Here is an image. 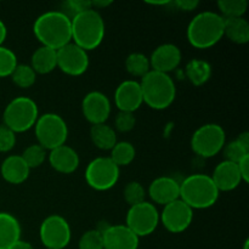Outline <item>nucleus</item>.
Listing matches in <instances>:
<instances>
[{
  "instance_id": "nucleus-41",
  "label": "nucleus",
  "mask_w": 249,
  "mask_h": 249,
  "mask_svg": "<svg viewBox=\"0 0 249 249\" xmlns=\"http://www.w3.org/2000/svg\"><path fill=\"white\" fill-rule=\"evenodd\" d=\"M10 249H34L33 246L31 245L29 242H26V241H21L19 240L18 242L15 243Z\"/></svg>"
},
{
  "instance_id": "nucleus-6",
  "label": "nucleus",
  "mask_w": 249,
  "mask_h": 249,
  "mask_svg": "<svg viewBox=\"0 0 249 249\" xmlns=\"http://www.w3.org/2000/svg\"><path fill=\"white\" fill-rule=\"evenodd\" d=\"M39 118L38 106L31 97L18 96L11 100L4 109V125L15 134L24 133L36 125Z\"/></svg>"
},
{
  "instance_id": "nucleus-35",
  "label": "nucleus",
  "mask_w": 249,
  "mask_h": 249,
  "mask_svg": "<svg viewBox=\"0 0 249 249\" xmlns=\"http://www.w3.org/2000/svg\"><path fill=\"white\" fill-rule=\"evenodd\" d=\"M78 247H79V249H104L102 233L96 229L87 231L80 237Z\"/></svg>"
},
{
  "instance_id": "nucleus-43",
  "label": "nucleus",
  "mask_w": 249,
  "mask_h": 249,
  "mask_svg": "<svg viewBox=\"0 0 249 249\" xmlns=\"http://www.w3.org/2000/svg\"><path fill=\"white\" fill-rule=\"evenodd\" d=\"M112 1H102V0H96V1H91V7L94 9H105V7L109 6Z\"/></svg>"
},
{
  "instance_id": "nucleus-36",
  "label": "nucleus",
  "mask_w": 249,
  "mask_h": 249,
  "mask_svg": "<svg viewBox=\"0 0 249 249\" xmlns=\"http://www.w3.org/2000/svg\"><path fill=\"white\" fill-rule=\"evenodd\" d=\"M90 9H92V7L91 1H89V0H70V1H66L65 4H63L62 12L68 17V18L72 19L73 17L77 16V15L82 14V12Z\"/></svg>"
},
{
  "instance_id": "nucleus-23",
  "label": "nucleus",
  "mask_w": 249,
  "mask_h": 249,
  "mask_svg": "<svg viewBox=\"0 0 249 249\" xmlns=\"http://www.w3.org/2000/svg\"><path fill=\"white\" fill-rule=\"evenodd\" d=\"M31 67L39 74H48L57 67V53L46 46H40L32 55Z\"/></svg>"
},
{
  "instance_id": "nucleus-44",
  "label": "nucleus",
  "mask_w": 249,
  "mask_h": 249,
  "mask_svg": "<svg viewBox=\"0 0 249 249\" xmlns=\"http://www.w3.org/2000/svg\"><path fill=\"white\" fill-rule=\"evenodd\" d=\"M248 246H249V241L247 240V241H246V242H245V247H243V249H248Z\"/></svg>"
},
{
  "instance_id": "nucleus-14",
  "label": "nucleus",
  "mask_w": 249,
  "mask_h": 249,
  "mask_svg": "<svg viewBox=\"0 0 249 249\" xmlns=\"http://www.w3.org/2000/svg\"><path fill=\"white\" fill-rule=\"evenodd\" d=\"M82 109L87 121L92 125L105 124L111 114V102L102 92L91 91L83 99Z\"/></svg>"
},
{
  "instance_id": "nucleus-13",
  "label": "nucleus",
  "mask_w": 249,
  "mask_h": 249,
  "mask_svg": "<svg viewBox=\"0 0 249 249\" xmlns=\"http://www.w3.org/2000/svg\"><path fill=\"white\" fill-rule=\"evenodd\" d=\"M57 53V67L63 73L72 77H78L87 72L89 67L88 51L83 50L73 41L56 50Z\"/></svg>"
},
{
  "instance_id": "nucleus-25",
  "label": "nucleus",
  "mask_w": 249,
  "mask_h": 249,
  "mask_svg": "<svg viewBox=\"0 0 249 249\" xmlns=\"http://www.w3.org/2000/svg\"><path fill=\"white\" fill-rule=\"evenodd\" d=\"M90 138L97 148L108 151L117 143V134L113 128L107 124H96L90 129Z\"/></svg>"
},
{
  "instance_id": "nucleus-5",
  "label": "nucleus",
  "mask_w": 249,
  "mask_h": 249,
  "mask_svg": "<svg viewBox=\"0 0 249 249\" xmlns=\"http://www.w3.org/2000/svg\"><path fill=\"white\" fill-rule=\"evenodd\" d=\"M219 194L213 180L207 174H194L180 184V199L191 209H207L214 206Z\"/></svg>"
},
{
  "instance_id": "nucleus-11",
  "label": "nucleus",
  "mask_w": 249,
  "mask_h": 249,
  "mask_svg": "<svg viewBox=\"0 0 249 249\" xmlns=\"http://www.w3.org/2000/svg\"><path fill=\"white\" fill-rule=\"evenodd\" d=\"M39 236L46 248L63 249L71 242L70 224L61 215H50L41 223Z\"/></svg>"
},
{
  "instance_id": "nucleus-24",
  "label": "nucleus",
  "mask_w": 249,
  "mask_h": 249,
  "mask_svg": "<svg viewBox=\"0 0 249 249\" xmlns=\"http://www.w3.org/2000/svg\"><path fill=\"white\" fill-rule=\"evenodd\" d=\"M224 36L232 43L247 44L249 41V23L243 17L224 18Z\"/></svg>"
},
{
  "instance_id": "nucleus-45",
  "label": "nucleus",
  "mask_w": 249,
  "mask_h": 249,
  "mask_svg": "<svg viewBox=\"0 0 249 249\" xmlns=\"http://www.w3.org/2000/svg\"><path fill=\"white\" fill-rule=\"evenodd\" d=\"M46 249H49V248H46Z\"/></svg>"
},
{
  "instance_id": "nucleus-28",
  "label": "nucleus",
  "mask_w": 249,
  "mask_h": 249,
  "mask_svg": "<svg viewBox=\"0 0 249 249\" xmlns=\"http://www.w3.org/2000/svg\"><path fill=\"white\" fill-rule=\"evenodd\" d=\"M136 156L135 147L133 143L128 142V141H117L116 145L111 150V160H113L114 164L121 167H125L129 165L134 160Z\"/></svg>"
},
{
  "instance_id": "nucleus-9",
  "label": "nucleus",
  "mask_w": 249,
  "mask_h": 249,
  "mask_svg": "<svg viewBox=\"0 0 249 249\" xmlns=\"http://www.w3.org/2000/svg\"><path fill=\"white\" fill-rule=\"evenodd\" d=\"M119 179V167L109 157H97L88 164L85 180L91 189L107 191L117 184Z\"/></svg>"
},
{
  "instance_id": "nucleus-2",
  "label": "nucleus",
  "mask_w": 249,
  "mask_h": 249,
  "mask_svg": "<svg viewBox=\"0 0 249 249\" xmlns=\"http://www.w3.org/2000/svg\"><path fill=\"white\" fill-rule=\"evenodd\" d=\"M72 40L83 50L99 48L105 38V21L97 10L90 9L71 19Z\"/></svg>"
},
{
  "instance_id": "nucleus-34",
  "label": "nucleus",
  "mask_w": 249,
  "mask_h": 249,
  "mask_svg": "<svg viewBox=\"0 0 249 249\" xmlns=\"http://www.w3.org/2000/svg\"><path fill=\"white\" fill-rule=\"evenodd\" d=\"M123 195L126 203L130 204L131 207V206H136V204H140L142 203V202H145L146 191L140 182L131 181L125 185Z\"/></svg>"
},
{
  "instance_id": "nucleus-33",
  "label": "nucleus",
  "mask_w": 249,
  "mask_h": 249,
  "mask_svg": "<svg viewBox=\"0 0 249 249\" xmlns=\"http://www.w3.org/2000/svg\"><path fill=\"white\" fill-rule=\"evenodd\" d=\"M17 57L14 51L5 46H0V78L11 77L17 67Z\"/></svg>"
},
{
  "instance_id": "nucleus-26",
  "label": "nucleus",
  "mask_w": 249,
  "mask_h": 249,
  "mask_svg": "<svg viewBox=\"0 0 249 249\" xmlns=\"http://www.w3.org/2000/svg\"><path fill=\"white\" fill-rule=\"evenodd\" d=\"M225 160L237 164L242 158L249 155V133H242L237 136V139L231 142L225 143L223 148Z\"/></svg>"
},
{
  "instance_id": "nucleus-21",
  "label": "nucleus",
  "mask_w": 249,
  "mask_h": 249,
  "mask_svg": "<svg viewBox=\"0 0 249 249\" xmlns=\"http://www.w3.org/2000/svg\"><path fill=\"white\" fill-rule=\"evenodd\" d=\"M29 172H31L29 167L26 164L23 158L18 155L9 156L5 158L0 168L2 179L12 185H19L26 181L29 177Z\"/></svg>"
},
{
  "instance_id": "nucleus-38",
  "label": "nucleus",
  "mask_w": 249,
  "mask_h": 249,
  "mask_svg": "<svg viewBox=\"0 0 249 249\" xmlns=\"http://www.w3.org/2000/svg\"><path fill=\"white\" fill-rule=\"evenodd\" d=\"M16 145V134L7 128L6 125H0V152H9Z\"/></svg>"
},
{
  "instance_id": "nucleus-27",
  "label": "nucleus",
  "mask_w": 249,
  "mask_h": 249,
  "mask_svg": "<svg viewBox=\"0 0 249 249\" xmlns=\"http://www.w3.org/2000/svg\"><path fill=\"white\" fill-rule=\"evenodd\" d=\"M186 77L195 87H201L206 84L212 77V66L207 61L195 58L186 65L185 68Z\"/></svg>"
},
{
  "instance_id": "nucleus-15",
  "label": "nucleus",
  "mask_w": 249,
  "mask_h": 249,
  "mask_svg": "<svg viewBox=\"0 0 249 249\" xmlns=\"http://www.w3.org/2000/svg\"><path fill=\"white\" fill-rule=\"evenodd\" d=\"M104 249H138L140 238L126 225H107L101 231Z\"/></svg>"
},
{
  "instance_id": "nucleus-22",
  "label": "nucleus",
  "mask_w": 249,
  "mask_h": 249,
  "mask_svg": "<svg viewBox=\"0 0 249 249\" xmlns=\"http://www.w3.org/2000/svg\"><path fill=\"white\" fill-rule=\"evenodd\" d=\"M21 240V226L12 214L0 212V249H10Z\"/></svg>"
},
{
  "instance_id": "nucleus-10",
  "label": "nucleus",
  "mask_w": 249,
  "mask_h": 249,
  "mask_svg": "<svg viewBox=\"0 0 249 249\" xmlns=\"http://www.w3.org/2000/svg\"><path fill=\"white\" fill-rule=\"evenodd\" d=\"M160 224V213L152 203L142 202L136 206H131L126 214L125 225L138 236L145 237L151 235Z\"/></svg>"
},
{
  "instance_id": "nucleus-20",
  "label": "nucleus",
  "mask_w": 249,
  "mask_h": 249,
  "mask_svg": "<svg viewBox=\"0 0 249 249\" xmlns=\"http://www.w3.org/2000/svg\"><path fill=\"white\" fill-rule=\"evenodd\" d=\"M49 163L56 172L62 174H72L79 167V156L74 148L65 143L50 151Z\"/></svg>"
},
{
  "instance_id": "nucleus-7",
  "label": "nucleus",
  "mask_w": 249,
  "mask_h": 249,
  "mask_svg": "<svg viewBox=\"0 0 249 249\" xmlns=\"http://www.w3.org/2000/svg\"><path fill=\"white\" fill-rule=\"evenodd\" d=\"M36 136L38 145L45 150H53L65 145L68 136V126L65 119L56 113H45L36 121Z\"/></svg>"
},
{
  "instance_id": "nucleus-42",
  "label": "nucleus",
  "mask_w": 249,
  "mask_h": 249,
  "mask_svg": "<svg viewBox=\"0 0 249 249\" xmlns=\"http://www.w3.org/2000/svg\"><path fill=\"white\" fill-rule=\"evenodd\" d=\"M6 36H7V28H6V26H5L4 22L0 19V46L4 44Z\"/></svg>"
},
{
  "instance_id": "nucleus-32",
  "label": "nucleus",
  "mask_w": 249,
  "mask_h": 249,
  "mask_svg": "<svg viewBox=\"0 0 249 249\" xmlns=\"http://www.w3.org/2000/svg\"><path fill=\"white\" fill-rule=\"evenodd\" d=\"M21 157L23 158V160L28 165L29 169H32V168H38L45 162L46 150L41 147L40 145H38V143H34V145L28 146L23 151Z\"/></svg>"
},
{
  "instance_id": "nucleus-8",
  "label": "nucleus",
  "mask_w": 249,
  "mask_h": 249,
  "mask_svg": "<svg viewBox=\"0 0 249 249\" xmlns=\"http://www.w3.org/2000/svg\"><path fill=\"white\" fill-rule=\"evenodd\" d=\"M226 143V134L223 126L208 123L199 126L191 139V147L196 155L211 158L223 151Z\"/></svg>"
},
{
  "instance_id": "nucleus-17",
  "label": "nucleus",
  "mask_w": 249,
  "mask_h": 249,
  "mask_svg": "<svg viewBox=\"0 0 249 249\" xmlns=\"http://www.w3.org/2000/svg\"><path fill=\"white\" fill-rule=\"evenodd\" d=\"M181 58V51L177 45L162 44L157 46L151 55L150 65L152 71L168 74L179 67Z\"/></svg>"
},
{
  "instance_id": "nucleus-12",
  "label": "nucleus",
  "mask_w": 249,
  "mask_h": 249,
  "mask_svg": "<svg viewBox=\"0 0 249 249\" xmlns=\"http://www.w3.org/2000/svg\"><path fill=\"white\" fill-rule=\"evenodd\" d=\"M194 220V209L190 208L181 199L165 204L162 214H160V221L163 226L172 233L184 232L190 228Z\"/></svg>"
},
{
  "instance_id": "nucleus-19",
  "label": "nucleus",
  "mask_w": 249,
  "mask_h": 249,
  "mask_svg": "<svg viewBox=\"0 0 249 249\" xmlns=\"http://www.w3.org/2000/svg\"><path fill=\"white\" fill-rule=\"evenodd\" d=\"M211 178L219 192L232 191L242 182L238 165L229 160H223L219 163Z\"/></svg>"
},
{
  "instance_id": "nucleus-4",
  "label": "nucleus",
  "mask_w": 249,
  "mask_h": 249,
  "mask_svg": "<svg viewBox=\"0 0 249 249\" xmlns=\"http://www.w3.org/2000/svg\"><path fill=\"white\" fill-rule=\"evenodd\" d=\"M142 100L153 109H165L174 102L177 88L169 74L151 70L140 82Z\"/></svg>"
},
{
  "instance_id": "nucleus-16",
  "label": "nucleus",
  "mask_w": 249,
  "mask_h": 249,
  "mask_svg": "<svg viewBox=\"0 0 249 249\" xmlns=\"http://www.w3.org/2000/svg\"><path fill=\"white\" fill-rule=\"evenodd\" d=\"M114 104L121 112L134 113L143 104L140 83L136 80H124L114 92Z\"/></svg>"
},
{
  "instance_id": "nucleus-40",
  "label": "nucleus",
  "mask_w": 249,
  "mask_h": 249,
  "mask_svg": "<svg viewBox=\"0 0 249 249\" xmlns=\"http://www.w3.org/2000/svg\"><path fill=\"white\" fill-rule=\"evenodd\" d=\"M175 6L182 11H192L199 5V1L197 0H178L174 2Z\"/></svg>"
},
{
  "instance_id": "nucleus-18",
  "label": "nucleus",
  "mask_w": 249,
  "mask_h": 249,
  "mask_svg": "<svg viewBox=\"0 0 249 249\" xmlns=\"http://www.w3.org/2000/svg\"><path fill=\"white\" fill-rule=\"evenodd\" d=\"M148 195L155 203L169 204L180 198V182L170 177L157 178L151 182Z\"/></svg>"
},
{
  "instance_id": "nucleus-3",
  "label": "nucleus",
  "mask_w": 249,
  "mask_h": 249,
  "mask_svg": "<svg viewBox=\"0 0 249 249\" xmlns=\"http://www.w3.org/2000/svg\"><path fill=\"white\" fill-rule=\"evenodd\" d=\"M224 36V18L221 15L204 11L196 15L187 27V40L196 49H209Z\"/></svg>"
},
{
  "instance_id": "nucleus-37",
  "label": "nucleus",
  "mask_w": 249,
  "mask_h": 249,
  "mask_svg": "<svg viewBox=\"0 0 249 249\" xmlns=\"http://www.w3.org/2000/svg\"><path fill=\"white\" fill-rule=\"evenodd\" d=\"M136 124V119L134 113L130 112H121L116 116V121H114V125L116 129L121 133H129L134 129Z\"/></svg>"
},
{
  "instance_id": "nucleus-29",
  "label": "nucleus",
  "mask_w": 249,
  "mask_h": 249,
  "mask_svg": "<svg viewBox=\"0 0 249 249\" xmlns=\"http://www.w3.org/2000/svg\"><path fill=\"white\" fill-rule=\"evenodd\" d=\"M125 68L133 77L143 78L151 71L150 58L140 53H133L126 57Z\"/></svg>"
},
{
  "instance_id": "nucleus-31",
  "label": "nucleus",
  "mask_w": 249,
  "mask_h": 249,
  "mask_svg": "<svg viewBox=\"0 0 249 249\" xmlns=\"http://www.w3.org/2000/svg\"><path fill=\"white\" fill-rule=\"evenodd\" d=\"M248 2L246 0H219L218 7L223 14V18L243 17L247 11Z\"/></svg>"
},
{
  "instance_id": "nucleus-1",
  "label": "nucleus",
  "mask_w": 249,
  "mask_h": 249,
  "mask_svg": "<svg viewBox=\"0 0 249 249\" xmlns=\"http://www.w3.org/2000/svg\"><path fill=\"white\" fill-rule=\"evenodd\" d=\"M33 32L41 46L53 50L72 41L71 19L62 11H48L40 15L34 22Z\"/></svg>"
},
{
  "instance_id": "nucleus-30",
  "label": "nucleus",
  "mask_w": 249,
  "mask_h": 249,
  "mask_svg": "<svg viewBox=\"0 0 249 249\" xmlns=\"http://www.w3.org/2000/svg\"><path fill=\"white\" fill-rule=\"evenodd\" d=\"M11 79L15 85L21 89H28L36 83V73L28 65H17L11 74Z\"/></svg>"
},
{
  "instance_id": "nucleus-39",
  "label": "nucleus",
  "mask_w": 249,
  "mask_h": 249,
  "mask_svg": "<svg viewBox=\"0 0 249 249\" xmlns=\"http://www.w3.org/2000/svg\"><path fill=\"white\" fill-rule=\"evenodd\" d=\"M238 170H240L241 178H242V181L248 182L249 181V155L246 156L245 158L240 160L237 163Z\"/></svg>"
}]
</instances>
